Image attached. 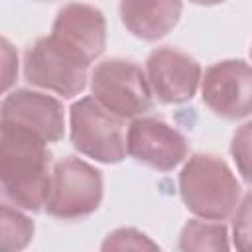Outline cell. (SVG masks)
Masks as SVG:
<instances>
[{"label": "cell", "instance_id": "4", "mask_svg": "<svg viewBox=\"0 0 252 252\" xmlns=\"http://www.w3.org/2000/svg\"><path fill=\"white\" fill-rule=\"evenodd\" d=\"M93 96L112 114L134 120L154 106V93L146 71L122 57L104 59L91 73Z\"/></svg>", "mask_w": 252, "mask_h": 252}, {"label": "cell", "instance_id": "20", "mask_svg": "<svg viewBox=\"0 0 252 252\" xmlns=\"http://www.w3.org/2000/svg\"><path fill=\"white\" fill-rule=\"evenodd\" d=\"M250 61H252V47H250Z\"/></svg>", "mask_w": 252, "mask_h": 252}, {"label": "cell", "instance_id": "10", "mask_svg": "<svg viewBox=\"0 0 252 252\" xmlns=\"http://www.w3.org/2000/svg\"><path fill=\"white\" fill-rule=\"evenodd\" d=\"M146 75L154 96L163 104H183L197 94L201 87V65L189 53L163 45L150 51Z\"/></svg>", "mask_w": 252, "mask_h": 252}, {"label": "cell", "instance_id": "16", "mask_svg": "<svg viewBox=\"0 0 252 252\" xmlns=\"http://www.w3.org/2000/svg\"><path fill=\"white\" fill-rule=\"evenodd\" d=\"M100 250H159V246L142 230L122 226L106 234V238L100 244Z\"/></svg>", "mask_w": 252, "mask_h": 252}, {"label": "cell", "instance_id": "18", "mask_svg": "<svg viewBox=\"0 0 252 252\" xmlns=\"http://www.w3.org/2000/svg\"><path fill=\"white\" fill-rule=\"evenodd\" d=\"M2 61H4V69H2V75H4L2 89H4V93H8V89L12 87L16 75H18V53H16V49L10 45V41H8L6 37L2 39Z\"/></svg>", "mask_w": 252, "mask_h": 252}, {"label": "cell", "instance_id": "2", "mask_svg": "<svg viewBox=\"0 0 252 252\" xmlns=\"http://www.w3.org/2000/svg\"><path fill=\"white\" fill-rule=\"evenodd\" d=\"M179 195L189 213L207 220H226L240 203V183L217 154H193L179 171Z\"/></svg>", "mask_w": 252, "mask_h": 252}, {"label": "cell", "instance_id": "13", "mask_svg": "<svg viewBox=\"0 0 252 252\" xmlns=\"http://www.w3.org/2000/svg\"><path fill=\"white\" fill-rule=\"evenodd\" d=\"M177 248L183 252H203V250H230L228 228L222 220L191 219L183 224L177 240Z\"/></svg>", "mask_w": 252, "mask_h": 252}, {"label": "cell", "instance_id": "17", "mask_svg": "<svg viewBox=\"0 0 252 252\" xmlns=\"http://www.w3.org/2000/svg\"><path fill=\"white\" fill-rule=\"evenodd\" d=\"M232 246L240 252H252V191L240 199L232 215Z\"/></svg>", "mask_w": 252, "mask_h": 252}, {"label": "cell", "instance_id": "12", "mask_svg": "<svg viewBox=\"0 0 252 252\" xmlns=\"http://www.w3.org/2000/svg\"><path fill=\"white\" fill-rule=\"evenodd\" d=\"M124 28L138 39L158 41L165 37L181 20V0H120L118 6Z\"/></svg>", "mask_w": 252, "mask_h": 252}, {"label": "cell", "instance_id": "11", "mask_svg": "<svg viewBox=\"0 0 252 252\" xmlns=\"http://www.w3.org/2000/svg\"><path fill=\"white\" fill-rule=\"evenodd\" d=\"M51 33L93 63L106 47V18L91 4L69 2L59 8Z\"/></svg>", "mask_w": 252, "mask_h": 252}, {"label": "cell", "instance_id": "19", "mask_svg": "<svg viewBox=\"0 0 252 252\" xmlns=\"http://www.w3.org/2000/svg\"><path fill=\"white\" fill-rule=\"evenodd\" d=\"M191 4H197V6H217V4H222L226 0H189Z\"/></svg>", "mask_w": 252, "mask_h": 252}, {"label": "cell", "instance_id": "5", "mask_svg": "<svg viewBox=\"0 0 252 252\" xmlns=\"http://www.w3.org/2000/svg\"><path fill=\"white\" fill-rule=\"evenodd\" d=\"M73 148L100 163H120L126 158L124 118L106 110L94 96H83L69 108Z\"/></svg>", "mask_w": 252, "mask_h": 252}, {"label": "cell", "instance_id": "6", "mask_svg": "<svg viewBox=\"0 0 252 252\" xmlns=\"http://www.w3.org/2000/svg\"><path fill=\"white\" fill-rule=\"evenodd\" d=\"M102 195V173L85 159L69 156L53 165L45 211L61 220L85 219L100 207Z\"/></svg>", "mask_w": 252, "mask_h": 252}, {"label": "cell", "instance_id": "15", "mask_svg": "<svg viewBox=\"0 0 252 252\" xmlns=\"http://www.w3.org/2000/svg\"><path fill=\"white\" fill-rule=\"evenodd\" d=\"M230 156L240 177L252 185V120L240 124L230 142Z\"/></svg>", "mask_w": 252, "mask_h": 252}, {"label": "cell", "instance_id": "9", "mask_svg": "<svg viewBox=\"0 0 252 252\" xmlns=\"http://www.w3.org/2000/svg\"><path fill=\"white\" fill-rule=\"evenodd\" d=\"M0 124L22 128L47 144H55L65 136V108L63 102L51 94L32 89H16L6 93L2 100Z\"/></svg>", "mask_w": 252, "mask_h": 252}, {"label": "cell", "instance_id": "14", "mask_svg": "<svg viewBox=\"0 0 252 252\" xmlns=\"http://www.w3.org/2000/svg\"><path fill=\"white\" fill-rule=\"evenodd\" d=\"M28 213V211H26ZM24 213V209H18L10 205L8 201L0 207V240L2 250L6 252H18L24 250L32 238H33V220Z\"/></svg>", "mask_w": 252, "mask_h": 252}, {"label": "cell", "instance_id": "3", "mask_svg": "<svg viewBox=\"0 0 252 252\" xmlns=\"http://www.w3.org/2000/svg\"><path fill=\"white\" fill-rule=\"evenodd\" d=\"M91 63L53 33L35 39L24 53V79L37 89L63 98L81 94L87 87Z\"/></svg>", "mask_w": 252, "mask_h": 252}, {"label": "cell", "instance_id": "8", "mask_svg": "<svg viewBox=\"0 0 252 252\" xmlns=\"http://www.w3.org/2000/svg\"><path fill=\"white\" fill-rule=\"evenodd\" d=\"M126 152L138 163L158 171H171L185 161L189 142L165 120L138 116L126 130Z\"/></svg>", "mask_w": 252, "mask_h": 252}, {"label": "cell", "instance_id": "1", "mask_svg": "<svg viewBox=\"0 0 252 252\" xmlns=\"http://www.w3.org/2000/svg\"><path fill=\"white\" fill-rule=\"evenodd\" d=\"M51 152L39 136L0 124V179L10 205L28 213L45 209L51 183Z\"/></svg>", "mask_w": 252, "mask_h": 252}, {"label": "cell", "instance_id": "7", "mask_svg": "<svg viewBox=\"0 0 252 252\" xmlns=\"http://www.w3.org/2000/svg\"><path fill=\"white\" fill-rule=\"evenodd\" d=\"M203 104L224 120H242L252 114V65L242 59H222L201 77Z\"/></svg>", "mask_w": 252, "mask_h": 252}]
</instances>
